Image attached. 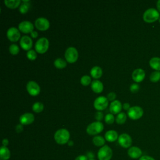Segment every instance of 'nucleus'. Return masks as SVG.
I'll return each instance as SVG.
<instances>
[{
	"label": "nucleus",
	"instance_id": "nucleus-2",
	"mask_svg": "<svg viewBox=\"0 0 160 160\" xmlns=\"http://www.w3.org/2000/svg\"><path fill=\"white\" fill-rule=\"evenodd\" d=\"M159 12L154 8L146 9L143 14V19L146 22H152L159 19Z\"/></svg>",
	"mask_w": 160,
	"mask_h": 160
},
{
	"label": "nucleus",
	"instance_id": "nucleus-30",
	"mask_svg": "<svg viewBox=\"0 0 160 160\" xmlns=\"http://www.w3.org/2000/svg\"><path fill=\"white\" fill-rule=\"evenodd\" d=\"M149 79L151 81L156 82H158L160 80V71H155L151 72L149 76Z\"/></svg>",
	"mask_w": 160,
	"mask_h": 160
},
{
	"label": "nucleus",
	"instance_id": "nucleus-43",
	"mask_svg": "<svg viewBox=\"0 0 160 160\" xmlns=\"http://www.w3.org/2000/svg\"><path fill=\"white\" fill-rule=\"evenodd\" d=\"M2 144L3 145V146H7L8 144H9V141L8 139L6 138H4L2 139Z\"/></svg>",
	"mask_w": 160,
	"mask_h": 160
},
{
	"label": "nucleus",
	"instance_id": "nucleus-35",
	"mask_svg": "<svg viewBox=\"0 0 160 160\" xmlns=\"http://www.w3.org/2000/svg\"><path fill=\"white\" fill-rule=\"evenodd\" d=\"M94 118L97 120V121H101L104 118V114L101 111H98L94 114Z\"/></svg>",
	"mask_w": 160,
	"mask_h": 160
},
{
	"label": "nucleus",
	"instance_id": "nucleus-10",
	"mask_svg": "<svg viewBox=\"0 0 160 160\" xmlns=\"http://www.w3.org/2000/svg\"><path fill=\"white\" fill-rule=\"evenodd\" d=\"M34 25L40 31H46L49 28L50 22L47 18L39 17L35 20Z\"/></svg>",
	"mask_w": 160,
	"mask_h": 160
},
{
	"label": "nucleus",
	"instance_id": "nucleus-47",
	"mask_svg": "<svg viewBox=\"0 0 160 160\" xmlns=\"http://www.w3.org/2000/svg\"><path fill=\"white\" fill-rule=\"evenodd\" d=\"M89 160H94V159H89Z\"/></svg>",
	"mask_w": 160,
	"mask_h": 160
},
{
	"label": "nucleus",
	"instance_id": "nucleus-46",
	"mask_svg": "<svg viewBox=\"0 0 160 160\" xmlns=\"http://www.w3.org/2000/svg\"><path fill=\"white\" fill-rule=\"evenodd\" d=\"M158 20H159V22H160V16H159V19H158Z\"/></svg>",
	"mask_w": 160,
	"mask_h": 160
},
{
	"label": "nucleus",
	"instance_id": "nucleus-9",
	"mask_svg": "<svg viewBox=\"0 0 160 160\" xmlns=\"http://www.w3.org/2000/svg\"><path fill=\"white\" fill-rule=\"evenodd\" d=\"M26 89L28 93L32 96L38 95L41 91L39 85L34 81H29L26 84Z\"/></svg>",
	"mask_w": 160,
	"mask_h": 160
},
{
	"label": "nucleus",
	"instance_id": "nucleus-17",
	"mask_svg": "<svg viewBox=\"0 0 160 160\" xmlns=\"http://www.w3.org/2000/svg\"><path fill=\"white\" fill-rule=\"evenodd\" d=\"M122 108V104L119 100H114L110 103L109 111L111 113L113 114H119L121 112V109Z\"/></svg>",
	"mask_w": 160,
	"mask_h": 160
},
{
	"label": "nucleus",
	"instance_id": "nucleus-14",
	"mask_svg": "<svg viewBox=\"0 0 160 160\" xmlns=\"http://www.w3.org/2000/svg\"><path fill=\"white\" fill-rule=\"evenodd\" d=\"M19 44L24 50L29 51L32 46V40L30 36L24 35L21 38Z\"/></svg>",
	"mask_w": 160,
	"mask_h": 160
},
{
	"label": "nucleus",
	"instance_id": "nucleus-31",
	"mask_svg": "<svg viewBox=\"0 0 160 160\" xmlns=\"http://www.w3.org/2000/svg\"><path fill=\"white\" fill-rule=\"evenodd\" d=\"M9 52L12 55H16L19 52V47L16 44H12L9 47Z\"/></svg>",
	"mask_w": 160,
	"mask_h": 160
},
{
	"label": "nucleus",
	"instance_id": "nucleus-28",
	"mask_svg": "<svg viewBox=\"0 0 160 160\" xmlns=\"http://www.w3.org/2000/svg\"><path fill=\"white\" fill-rule=\"evenodd\" d=\"M127 119V116L126 114L123 112H121L119 114H117L116 117V122L119 124H124Z\"/></svg>",
	"mask_w": 160,
	"mask_h": 160
},
{
	"label": "nucleus",
	"instance_id": "nucleus-11",
	"mask_svg": "<svg viewBox=\"0 0 160 160\" xmlns=\"http://www.w3.org/2000/svg\"><path fill=\"white\" fill-rule=\"evenodd\" d=\"M6 35L9 41L12 42L18 41L21 37V33L19 29L15 27H11L7 30Z\"/></svg>",
	"mask_w": 160,
	"mask_h": 160
},
{
	"label": "nucleus",
	"instance_id": "nucleus-7",
	"mask_svg": "<svg viewBox=\"0 0 160 160\" xmlns=\"http://www.w3.org/2000/svg\"><path fill=\"white\" fill-rule=\"evenodd\" d=\"M109 104V101L106 97L101 96L95 99L93 102L94 108L98 111L105 109Z\"/></svg>",
	"mask_w": 160,
	"mask_h": 160
},
{
	"label": "nucleus",
	"instance_id": "nucleus-44",
	"mask_svg": "<svg viewBox=\"0 0 160 160\" xmlns=\"http://www.w3.org/2000/svg\"><path fill=\"white\" fill-rule=\"evenodd\" d=\"M156 6H157V8H158V11H159V12H160V0H159V1H157Z\"/></svg>",
	"mask_w": 160,
	"mask_h": 160
},
{
	"label": "nucleus",
	"instance_id": "nucleus-33",
	"mask_svg": "<svg viewBox=\"0 0 160 160\" xmlns=\"http://www.w3.org/2000/svg\"><path fill=\"white\" fill-rule=\"evenodd\" d=\"M26 56H27V58L29 60L34 61L37 58V53H36V51L35 50L31 49L28 51V52L26 53Z\"/></svg>",
	"mask_w": 160,
	"mask_h": 160
},
{
	"label": "nucleus",
	"instance_id": "nucleus-21",
	"mask_svg": "<svg viewBox=\"0 0 160 160\" xmlns=\"http://www.w3.org/2000/svg\"><path fill=\"white\" fill-rule=\"evenodd\" d=\"M90 74L94 79H98L101 77L102 74V68L98 66H95L90 70Z\"/></svg>",
	"mask_w": 160,
	"mask_h": 160
},
{
	"label": "nucleus",
	"instance_id": "nucleus-1",
	"mask_svg": "<svg viewBox=\"0 0 160 160\" xmlns=\"http://www.w3.org/2000/svg\"><path fill=\"white\" fill-rule=\"evenodd\" d=\"M70 133L68 130L61 128L56 131L54 135L55 141L59 144H64L69 141Z\"/></svg>",
	"mask_w": 160,
	"mask_h": 160
},
{
	"label": "nucleus",
	"instance_id": "nucleus-23",
	"mask_svg": "<svg viewBox=\"0 0 160 160\" xmlns=\"http://www.w3.org/2000/svg\"><path fill=\"white\" fill-rule=\"evenodd\" d=\"M150 66L158 71H160V58L154 57L149 60Z\"/></svg>",
	"mask_w": 160,
	"mask_h": 160
},
{
	"label": "nucleus",
	"instance_id": "nucleus-38",
	"mask_svg": "<svg viewBox=\"0 0 160 160\" xmlns=\"http://www.w3.org/2000/svg\"><path fill=\"white\" fill-rule=\"evenodd\" d=\"M15 129H16V131L17 132H21L23 130V126L22 124H18L16 125V128H15Z\"/></svg>",
	"mask_w": 160,
	"mask_h": 160
},
{
	"label": "nucleus",
	"instance_id": "nucleus-40",
	"mask_svg": "<svg viewBox=\"0 0 160 160\" xmlns=\"http://www.w3.org/2000/svg\"><path fill=\"white\" fill-rule=\"evenodd\" d=\"M75 160H88V156L84 155H79L76 158Z\"/></svg>",
	"mask_w": 160,
	"mask_h": 160
},
{
	"label": "nucleus",
	"instance_id": "nucleus-39",
	"mask_svg": "<svg viewBox=\"0 0 160 160\" xmlns=\"http://www.w3.org/2000/svg\"><path fill=\"white\" fill-rule=\"evenodd\" d=\"M139 160H155L152 157L149 156H141Z\"/></svg>",
	"mask_w": 160,
	"mask_h": 160
},
{
	"label": "nucleus",
	"instance_id": "nucleus-18",
	"mask_svg": "<svg viewBox=\"0 0 160 160\" xmlns=\"http://www.w3.org/2000/svg\"><path fill=\"white\" fill-rule=\"evenodd\" d=\"M128 154L132 159L140 158L142 155L141 149L137 146L130 147L128 151Z\"/></svg>",
	"mask_w": 160,
	"mask_h": 160
},
{
	"label": "nucleus",
	"instance_id": "nucleus-15",
	"mask_svg": "<svg viewBox=\"0 0 160 160\" xmlns=\"http://www.w3.org/2000/svg\"><path fill=\"white\" fill-rule=\"evenodd\" d=\"M34 121V116L31 112H25L19 117V122L22 125H28Z\"/></svg>",
	"mask_w": 160,
	"mask_h": 160
},
{
	"label": "nucleus",
	"instance_id": "nucleus-29",
	"mask_svg": "<svg viewBox=\"0 0 160 160\" xmlns=\"http://www.w3.org/2000/svg\"><path fill=\"white\" fill-rule=\"evenodd\" d=\"M32 109L35 112H41L44 109V104L41 102H36L32 104Z\"/></svg>",
	"mask_w": 160,
	"mask_h": 160
},
{
	"label": "nucleus",
	"instance_id": "nucleus-26",
	"mask_svg": "<svg viewBox=\"0 0 160 160\" xmlns=\"http://www.w3.org/2000/svg\"><path fill=\"white\" fill-rule=\"evenodd\" d=\"M92 142L96 146H103L105 144V139L101 136H95L92 139Z\"/></svg>",
	"mask_w": 160,
	"mask_h": 160
},
{
	"label": "nucleus",
	"instance_id": "nucleus-3",
	"mask_svg": "<svg viewBox=\"0 0 160 160\" xmlns=\"http://www.w3.org/2000/svg\"><path fill=\"white\" fill-rule=\"evenodd\" d=\"M49 46V42L48 38L45 37H42L39 38L36 43H35V50L36 52L40 53V54H43L46 52Z\"/></svg>",
	"mask_w": 160,
	"mask_h": 160
},
{
	"label": "nucleus",
	"instance_id": "nucleus-42",
	"mask_svg": "<svg viewBox=\"0 0 160 160\" xmlns=\"http://www.w3.org/2000/svg\"><path fill=\"white\" fill-rule=\"evenodd\" d=\"M31 36L33 38H36L38 36V32L36 31H32L31 32Z\"/></svg>",
	"mask_w": 160,
	"mask_h": 160
},
{
	"label": "nucleus",
	"instance_id": "nucleus-16",
	"mask_svg": "<svg viewBox=\"0 0 160 160\" xmlns=\"http://www.w3.org/2000/svg\"><path fill=\"white\" fill-rule=\"evenodd\" d=\"M144 78L145 71L141 68H137L134 69L132 73V78L136 82H141L143 81Z\"/></svg>",
	"mask_w": 160,
	"mask_h": 160
},
{
	"label": "nucleus",
	"instance_id": "nucleus-20",
	"mask_svg": "<svg viewBox=\"0 0 160 160\" xmlns=\"http://www.w3.org/2000/svg\"><path fill=\"white\" fill-rule=\"evenodd\" d=\"M118 132L114 130H109L106 131L104 135L105 139L108 142H114L118 139Z\"/></svg>",
	"mask_w": 160,
	"mask_h": 160
},
{
	"label": "nucleus",
	"instance_id": "nucleus-4",
	"mask_svg": "<svg viewBox=\"0 0 160 160\" xmlns=\"http://www.w3.org/2000/svg\"><path fill=\"white\" fill-rule=\"evenodd\" d=\"M104 125L101 121H94L89 124L86 128V132L89 135H96L102 131Z\"/></svg>",
	"mask_w": 160,
	"mask_h": 160
},
{
	"label": "nucleus",
	"instance_id": "nucleus-19",
	"mask_svg": "<svg viewBox=\"0 0 160 160\" xmlns=\"http://www.w3.org/2000/svg\"><path fill=\"white\" fill-rule=\"evenodd\" d=\"M91 87L92 90L96 93L101 92L104 88L102 82L98 79H94L91 82Z\"/></svg>",
	"mask_w": 160,
	"mask_h": 160
},
{
	"label": "nucleus",
	"instance_id": "nucleus-45",
	"mask_svg": "<svg viewBox=\"0 0 160 160\" xmlns=\"http://www.w3.org/2000/svg\"><path fill=\"white\" fill-rule=\"evenodd\" d=\"M68 143V145H69V146H72V145H73V144H74L73 141H71V140H70V141H69Z\"/></svg>",
	"mask_w": 160,
	"mask_h": 160
},
{
	"label": "nucleus",
	"instance_id": "nucleus-5",
	"mask_svg": "<svg viewBox=\"0 0 160 160\" xmlns=\"http://www.w3.org/2000/svg\"><path fill=\"white\" fill-rule=\"evenodd\" d=\"M112 156V151L108 145L102 146L98 151V158L99 160H110Z\"/></svg>",
	"mask_w": 160,
	"mask_h": 160
},
{
	"label": "nucleus",
	"instance_id": "nucleus-8",
	"mask_svg": "<svg viewBox=\"0 0 160 160\" xmlns=\"http://www.w3.org/2000/svg\"><path fill=\"white\" fill-rule=\"evenodd\" d=\"M144 111L142 108L138 106H132L128 111V116L129 118L133 120L139 119L143 115Z\"/></svg>",
	"mask_w": 160,
	"mask_h": 160
},
{
	"label": "nucleus",
	"instance_id": "nucleus-37",
	"mask_svg": "<svg viewBox=\"0 0 160 160\" xmlns=\"http://www.w3.org/2000/svg\"><path fill=\"white\" fill-rule=\"evenodd\" d=\"M107 99H108V101H113L114 100H116V94L115 92H109L108 94H107Z\"/></svg>",
	"mask_w": 160,
	"mask_h": 160
},
{
	"label": "nucleus",
	"instance_id": "nucleus-41",
	"mask_svg": "<svg viewBox=\"0 0 160 160\" xmlns=\"http://www.w3.org/2000/svg\"><path fill=\"white\" fill-rule=\"evenodd\" d=\"M130 104L128 103V102H125L122 104V108L124 109V110H127L128 111L129 109H130Z\"/></svg>",
	"mask_w": 160,
	"mask_h": 160
},
{
	"label": "nucleus",
	"instance_id": "nucleus-34",
	"mask_svg": "<svg viewBox=\"0 0 160 160\" xmlns=\"http://www.w3.org/2000/svg\"><path fill=\"white\" fill-rule=\"evenodd\" d=\"M115 119H116L114 118V116L112 113H108L104 117V121L108 124H112L114 122Z\"/></svg>",
	"mask_w": 160,
	"mask_h": 160
},
{
	"label": "nucleus",
	"instance_id": "nucleus-6",
	"mask_svg": "<svg viewBox=\"0 0 160 160\" xmlns=\"http://www.w3.org/2000/svg\"><path fill=\"white\" fill-rule=\"evenodd\" d=\"M64 57L66 61L69 63H73L76 62L78 58V51L74 47H69L65 51Z\"/></svg>",
	"mask_w": 160,
	"mask_h": 160
},
{
	"label": "nucleus",
	"instance_id": "nucleus-22",
	"mask_svg": "<svg viewBox=\"0 0 160 160\" xmlns=\"http://www.w3.org/2000/svg\"><path fill=\"white\" fill-rule=\"evenodd\" d=\"M0 156L1 160H8L10 158L11 152L9 149L6 146H1L0 149Z\"/></svg>",
	"mask_w": 160,
	"mask_h": 160
},
{
	"label": "nucleus",
	"instance_id": "nucleus-24",
	"mask_svg": "<svg viewBox=\"0 0 160 160\" xmlns=\"http://www.w3.org/2000/svg\"><path fill=\"white\" fill-rule=\"evenodd\" d=\"M30 8V1L29 0H22V2L20 4L19 11L22 14L26 13Z\"/></svg>",
	"mask_w": 160,
	"mask_h": 160
},
{
	"label": "nucleus",
	"instance_id": "nucleus-36",
	"mask_svg": "<svg viewBox=\"0 0 160 160\" xmlns=\"http://www.w3.org/2000/svg\"><path fill=\"white\" fill-rule=\"evenodd\" d=\"M139 86L138 84L137 83H132L131 86H130V91L132 92H136L139 91Z\"/></svg>",
	"mask_w": 160,
	"mask_h": 160
},
{
	"label": "nucleus",
	"instance_id": "nucleus-25",
	"mask_svg": "<svg viewBox=\"0 0 160 160\" xmlns=\"http://www.w3.org/2000/svg\"><path fill=\"white\" fill-rule=\"evenodd\" d=\"M5 5L11 9L16 8L21 4V0H4Z\"/></svg>",
	"mask_w": 160,
	"mask_h": 160
},
{
	"label": "nucleus",
	"instance_id": "nucleus-12",
	"mask_svg": "<svg viewBox=\"0 0 160 160\" xmlns=\"http://www.w3.org/2000/svg\"><path fill=\"white\" fill-rule=\"evenodd\" d=\"M118 142L124 148H129L132 144V138L127 133H122L118 137Z\"/></svg>",
	"mask_w": 160,
	"mask_h": 160
},
{
	"label": "nucleus",
	"instance_id": "nucleus-27",
	"mask_svg": "<svg viewBox=\"0 0 160 160\" xmlns=\"http://www.w3.org/2000/svg\"><path fill=\"white\" fill-rule=\"evenodd\" d=\"M54 65L56 68H57L58 69H62L66 66L67 63H66V61L64 59L58 58L54 60Z\"/></svg>",
	"mask_w": 160,
	"mask_h": 160
},
{
	"label": "nucleus",
	"instance_id": "nucleus-32",
	"mask_svg": "<svg viewBox=\"0 0 160 160\" xmlns=\"http://www.w3.org/2000/svg\"><path fill=\"white\" fill-rule=\"evenodd\" d=\"M80 82L83 86H88L91 82V78L88 75H84L81 77Z\"/></svg>",
	"mask_w": 160,
	"mask_h": 160
},
{
	"label": "nucleus",
	"instance_id": "nucleus-13",
	"mask_svg": "<svg viewBox=\"0 0 160 160\" xmlns=\"http://www.w3.org/2000/svg\"><path fill=\"white\" fill-rule=\"evenodd\" d=\"M18 29L24 33H31L34 31V25L29 21H22L19 24Z\"/></svg>",
	"mask_w": 160,
	"mask_h": 160
}]
</instances>
